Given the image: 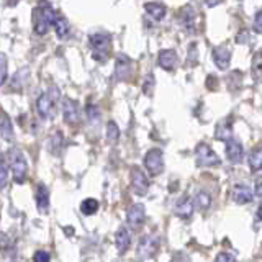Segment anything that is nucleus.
<instances>
[{
    "instance_id": "obj_27",
    "label": "nucleus",
    "mask_w": 262,
    "mask_h": 262,
    "mask_svg": "<svg viewBox=\"0 0 262 262\" xmlns=\"http://www.w3.org/2000/svg\"><path fill=\"white\" fill-rule=\"evenodd\" d=\"M98 210V202L95 199H85L84 202L80 203V211L84 213L85 216L95 215Z\"/></svg>"
},
{
    "instance_id": "obj_12",
    "label": "nucleus",
    "mask_w": 262,
    "mask_h": 262,
    "mask_svg": "<svg viewBox=\"0 0 262 262\" xmlns=\"http://www.w3.org/2000/svg\"><path fill=\"white\" fill-rule=\"evenodd\" d=\"M144 218H146V210L141 203H135L133 207H131L126 213V220L128 223L133 226V228H138L144 223Z\"/></svg>"
},
{
    "instance_id": "obj_17",
    "label": "nucleus",
    "mask_w": 262,
    "mask_h": 262,
    "mask_svg": "<svg viewBox=\"0 0 262 262\" xmlns=\"http://www.w3.org/2000/svg\"><path fill=\"white\" fill-rule=\"evenodd\" d=\"M158 62L164 71H172L177 64V54L174 49H162L158 56Z\"/></svg>"
},
{
    "instance_id": "obj_14",
    "label": "nucleus",
    "mask_w": 262,
    "mask_h": 262,
    "mask_svg": "<svg viewBox=\"0 0 262 262\" xmlns=\"http://www.w3.org/2000/svg\"><path fill=\"white\" fill-rule=\"evenodd\" d=\"M129 72H131V61L125 54H120L117 57V62H115V79L125 80L128 79Z\"/></svg>"
},
{
    "instance_id": "obj_6",
    "label": "nucleus",
    "mask_w": 262,
    "mask_h": 262,
    "mask_svg": "<svg viewBox=\"0 0 262 262\" xmlns=\"http://www.w3.org/2000/svg\"><path fill=\"white\" fill-rule=\"evenodd\" d=\"M62 117L64 121L68 125H77L80 120V113H79V105L76 100H72L69 97H64L62 100Z\"/></svg>"
},
{
    "instance_id": "obj_15",
    "label": "nucleus",
    "mask_w": 262,
    "mask_h": 262,
    "mask_svg": "<svg viewBox=\"0 0 262 262\" xmlns=\"http://www.w3.org/2000/svg\"><path fill=\"white\" fill-rule=\"evenodd\" d=\"M252 199H254V193H252V190L248 185L237 184V185L233 187V200H234V203L246 205V203L252 202Z\"/></svg>"
},
{
    "instance_id": "obj_29",
    "label": "nucleus",
    "mask_w": 262,
    "mask_h": 262,
    "mask_svg": "<svg viewBox=\"0 0 262 262\" xmlns=\"http://www.w3.org/2000/svg\"><path fill=\"white\" fill-rule=\"evenodd\" d=\"M7 182H8V167L5 159H2V164H0V187L5 188Z\"/></svg>"
},
{
    "instance_id": "obj_4",
    "label": "nucleus",
    "mask_w": 262,
    "mask_h": 262,
    "mask_svg": "<svg viewBox=\"0 0 262 262\" xmlns=\"http://www.w3.org/2000/svg\"><path fill=\"white\" fill-rule=\"evenodd\" d=\"M144 167L151 176H159L164 170V156L161 149H151L144 156Z\"/></svg>"
},
{
    "instance_id": "obj_18",
    "label": "nucleus",
    "mask_w": 262,
    "mask_h": 262,
    "mask_svg": "<svg viewBox=\"0 0 262 262\" xmlns=\"http://www.w3.org/2000/svg\"><path fill=\"white\" fill-rule=\"evenodd\" d=\"M129 243H131V236L128 229L125 226L118 228L117 234H115V248H117L118 254H125L129 248Z\"/></svg>"
},
{
    "instance_id": "obj_9",
    "label": "nucleus",
    "mask_w": 262,
    "mask_h": 262,
    "mask_svg": "<svg viewBox=\"0 0 262 262\" xmlns=\"http://www.w3.org/2000/svg\"><path fill=\"white\" fill-rule=\"evenodd\" d=\"M213 62H215L216 68L221 71L228 69L229 62H231V49L225 45L216 46L215 49H213Z\"/></svg>"
},
{
    "instance_id": "obj_22",
    "label": "nucleus",
    "mask_w": 262,
    "mask_h": 262,
    "mask_svg": "<svg viewBox=\"0 0 262 262\" xmlns=\"http://www.w3.org/2000/svg\"><path fill=\"white\" fill-rule=\"evenodd\" d=\"M56 30V36L59 38V39H64L66 36H68V33H69V21L66 16H62L61 13H57V18L54 21V27Z\"/></svg>"
},
{
    "instance_id": "obj_2",
    "label": "nucleus",
    "mask_w": 262,
    "mask_h": 262,
    "mask_svg": "<svg viewBox=\"0 0 262 262\" xmlns=\"http://www.w3.org/2000/svg\"><path fill=\"white\" fill-rule=\"evenodd\" d=\"M8 164H10L12 176L16 184H23L28 177V162L25 159V156L18 149H10L7 154Z\"/></svg>"
},
{
    "instance_id": "obj_40",
    "label": "nucleus",
    "mask_w": 262,
    "mask_h": 262,
    "mask_svg": "<svg viewBox=\"0 0 262 262\" xmlns=\"http://www.w3.org/2000/svg\"><path fill=\"white\" fill-rule=\"evenodd\" d=\"M218 4H221V0H205V5L207 7H216Z\"/></svg>"
},
{
    "instance_id": "obj_30",
    "label": "nucleus",
    "mask_w": 262,
    "mask_h": 262,
    "mask_svg": "<svg viewBox=\"0 0 262 262\" xmlns=\"http://www.w3.org/2000/svg\"><path fill=\"white\" fill-rule=\"evenodd\" d=\"M85 112H87V117H89V120L90 121H97L98 118H100V112H98V108H97V106L95 105H87V108H85Z\"/></svg>"
},
{
    "instance_id": "obj_20",
    "label": "nucleus",
    "mask_w": 262,
    "mask_h": 262,
    "mask_svg": "<svg viewBox=\"0 0 262 262\" xmlns=\"http://www.w3.org/2000/svg\"><path fill=\"white\" fill-rule=\"evenodd\" d=\"M144 12L149 15L154 21H161L164 16H166L167 8H166V5L161 4V2H147L144 5Z\"/></svg>"
},
{
    "instance_id": "obj_10",
    "label": "nucleus",
    "mask_w": 262,
    "mask_h": 262,
    "mask_svg": "<svg viewBox=\"0 0 262 262\" xmlns=\"http://www.w3.org/2000/svg\"><path fill=\"white\" fill-rule=\"evenodd\" d=\"M179 20H180V25L187 30V33H193L195 31V20H196L195 8L192 5H185L184 8H180Z\"/></svg>"
},
{
    "instance_id": "obj_24",
    "label": "nucleus",
    "mask_w": 262,
    "mask_h": 262,
    "mask_svg": "<svg viewBox=\"0 0 262 262\" xmlns=\"http://www.w3.org/2000/svg\"><path fill=\"white\" fill-rule=\"evenodd\" d=\"M193 203H195V208L200 210V211H205L211 207V196L207 193V192H196L195 196H193Z\"/></svg>"
},
{
    "instance_id": "obj_11",
    "label": "nucleus",
    "mask_w": 262,
    "mask_h": 262,
    "mask_svg": "<svg viewBox=\"0 0 262 262\" xmlns=\"http://www.w3.org/2000/svg\"><path fill=\"white\" fill-rule=\"evenodd\" d=\"M193 210H195V203L188 195L180 196V199L177 200V203H176V213L184 220L190 218L193 215Z\"/></svg>"
},
{
    "instance_id": "obj_13",
    "label": "nucleus",
    "mask_w": 262,
    "mask_h": 262,
    "mask_svg": "<svg viewBox=\"0 0 262 262\" xmlns=\"http://www.w3.org/2000/svg\"><path fill=\"white\" fill-rule=\"evenodd\" d=\"M243 144L237 139H229L226 143V158L231 164H239L243 161Z\"/></svg>"
},
{
    "instance_id": "obj_26",
    "label": "nucleus",
    "mask_w": 262,
    "mask_h": 262,
    "mask_svg": "<svg viewBox=\"0 0 262 262\" xmlns=\"http://www.w3.org/2000/svg\"><path fill=\"white\" fill-rule=\"evenodd\" d=\"M249 167L252 172H257L262 169V147H256L249 154Z\"/></svg>"
},
{
    "instance_id": "obj_19",
    "label": "nucleus",
    "mask_w": 262,
    "mask_h": 262,
    "mask_svg": "<svg viewBox=\"0 0 262 262\" xmlns=\"http://www.w3.org/2000/svg\"><path fill=\"white\" fill-rule=\"evenodd\" d=\"M35 199H36V208L41 213H46L49 208V190L45 184H38L36 185V193H35Z\"/></svg>"
},
{
    "instance_id": "obj_5",
    "label": "nucleus",
    "mask_w": 262,
    "mask_h": 262,
    "mask_svg": "<svg viewBox=\"0 0 262 262\" xmlns=\"http://www.w3.org/2000/svg\"><path fill=\"white\" fill-rule=\"evenodd\" d=\"M129 179H131V188H133V192L136 195L143 196L147 193V190H149V180H147L143 169L135 166L129 172Z\"/></svg>"
},
{
    "instance_id": "obj_7",
    "label": "nucleus",
    "mask_w": 262,
    "mask_h": 262,
    "mask_svg": "<svg viewBox=\"0 0 262 262\" xmlns=\"http://www.w3.org/2000/svg\"><path fill=\"white\" fill-rule=\"evenodd\" d=\"M54 98L49 94H41L36 100V112L43 120L54 117Z\"/></svg>"
},
{
    "instance_id": "obj_38",
    "label": "nucleus",
    "mask_w": 262,
    "mask_h": 262,
    "mask_svg": "<svg viewBox=\"0 0 262 262\" xmlns=\"http://www.w3.org/2000/svg\"><path fill=\"white\" fill-rule=\"evenodd\" d=\"M207 80H210V84H207V87H210V89H216V77H215V76H210Z\"/></svg>"
},
{
    "instance_id": "obj_35",
    "label": "nucleus",
    "mask_w": 262,
    "mask_h": 262,
    "mask_svg": "<svg viewBox=\"0 0 262 262\" xmlns=\"http://www.w3.org/2000/svg\"><path fill=\"white\" fill-rule=\"evenodd\" d=\"M0 64H2V85L7 82V57L5 54H2V57H0Z\"/></svg>"
},
{
    "instance_id": "obj_23",
    "label": "nucleus",
    "mask_w": 262,
    "mask_h": 262,
    "mask_svg": "<svg viewBox=\"0 0 262 262\" xmlns=\"http://www.w3.org/2000/svg\"><path fill=\"white\" fill-rule=\"evenodd\" d=\"M0 133H2L4 141H13V126L8 115L2 112V123H0Z\"/></svg>"
},
{
    "instance_id": "obj_21",
    "label": "nucleus",
    "mask_w": 262,
    "mask_h": 262,
    "mask_svg": "<svg viewBox=\"0 0 262 262\" xmlns=\"http://www.w3.org/2000/svg\"><path fill=\"white\" fill-rule=\"evenodd\" d=\"M215 138L218 141H223V143H228L229 139H233V128H231V121H221L218 123L216 126V131H215Z\"/></svg>"
},
{
    "instance_id": "obj_16",
    "label": "nucleus",
    "mask_w": 262,
    "mask_h": 262,
    "mask_svg": "<svg viewBox=\"0 0 262 262\" xmlns=\"http://www.w3.org/2000/svg\"><path fill=\"white\" fill-rule=\"evenodd\" d=\"M33 28H35V33L39 36L46 35L48 30L51 28V25H49L45 13L41 12L38 7L35 8V12H33Z\"/></svg>"
},
{
    "instance_id": "obj_31",
    "label": "nucleus",
    "mask_w": 262,
    "mask_h": 262,
    "mask_svg": "<svg viewBox=\"0 0 262 262\" xmlns=\"http://www.w3.org/2000/svg\"><path fill=\"white\" fill-rule=\"evenodd\" d=\"M152 87H154V76H152V74H149V76H146V79H144L143 92L146 95H151L152 94Z\"/></svg>"
},
{
    "instance_id": "obj_34",
    "label": "nucleus",
    "mask_w": 262,
    "mask_h": 262,
    "mask_svg": "<svg viewBox=\"0 0 262 262\" xmlns=\"http://www.w3.org/2000/svg\"><path fill=\"white\" fill-rule=\"evenodd\" d=\"M215 262H236V257L229 252H220L215 259Z\"/></svg>"
},
{
    "instance_id": "obj_3",
    "label": "nucleus",
    "mask_w": 262,
    "mask_h": 262,
    "mask_svg": "<svg viewBox=\"0 0 262 262\" xmlns=\"http://www.w3.org/2000/svg\"><path fill=\"white\" fill-rule=\"evenodd\" d=\"M195 158L200 167H213L220 164V158L216 156V152L205 143H200L195 147Z\"/></svg>"
},
{
    "instance_id": "obj_32",
    "label": "nucleus",
    "mask_w": 262,
    "mask_h": 262,
    "mask_svg": "<svg viewBox=\"0 0 262 262\" xmlns=\"http://www.w3.org/2000/svg\"><path fill=\"white\" fill-rule=\"evenodd\" d=\"M51 260V256L46 251H36L33 254V262H49Z\"/></svg>"
},
{
    "instance_id": "obj_28",
    "label": "nucleus",
    "mask_w": 262,
    "mask_h": 262,
    "mask_svg": "<svg viewBox=\"0 0 262 262\" xmlns=\"http://www.w3.org/2000/svg\"><path fill=\"white\" fill-rule=\"evenodd\" d=\"M118 138H120V128L117 126L115 121H108L106 123V141L110 144H115L118 141Z\"/></svg>"
},
{
    "instance_id": "obj_39",
    "label": "nucleus",
    "mask_w": 262,
    "mask_h": 262,
    "mask_svg": "<svg viewBox=\"0 0 262 262\" xmlns=\"http://www.w3.org/2000/svg\"><path fill=\"white\" fill-rule=\"evenodd\" d=\"M256 221L257 223H262V203L259 205V208L256 211Z\"/></svg>"
},
{
    "instance_id": "obj_1",
    "label": "nucleus",
    "mask_w": 262,
    "mask_h": 262,
    "mask_svg": "<svg viewBox=\"0 0 262 262\" xmlns=\"http://www.w3.org/2000/svg\"><path fill=\"white\" fill-rule=\"evenodd\" d=\"M89 46L92 49V57L98 62H105L108 59L110 48H112V39L108 33L98 31L89 36Z\"/></svg>"
},
{
    "instance_id": "obj_25",
    "label": "nucleus",
    "mask_w": 262,
    "mask_h": 262,
    "mask_svg": "<svg viewBox=\"0 0 262 262\" xmlns=\"http://www.w3.org/2000/svg\"><path fill=\"white\" fill-rule=\"evenodd\" d=\"M252 77L257 84L262 82V49H259L252 57Z\"/></svg>"
},
{
    "instance_id": "obj_37",
    "label": "nucleus",
    "mask_w": 262,
    "mask_h": 262,
    "mask_svg": "<svg viewBox=\"0 0 262 262\" xmlns=\"http://www.w3.org/2000/svg\"><path fill=\"white\" fill-rule=\"evenodd\" d=\"M193 51H196L195 45H192L190 48H188V61H190V64H196V53L193 54Z\"/></svg>"
},
{
    "instance_id": "obj_8",
    "label": "nucleus",
    "mask_w": 262,
    "mask_h": 262,
    "mask_svg": "<svg viewBox=\"0 0 262 262\" xmlns=\"http://www.w3.org/2000/svg\"><path fill=\"white\" fill-rule=\"evenodd\" d=\"M158 251V239L152 236H143L138 244V257L139 259H149Z\"/></svg>"
},
{
    "instance_id": "obj_36",
    "label": "nucleus",
    "mask_w": 262,
    "mask_h": 262,
    "mask_svg": "<svg viewBox=\"0 0 262 262\" xmlns=\"http://www.w3.org/2000/svg\"><path fill=\"white\" fill-rule=\"evenodd\" d=\"M254 193H256L259 199H262V177H257L256 182H254Z\"/></svg>"
},
{
    "instance_id": "obj_33",
    "label": "nucleus",
    "mask_w": 262,
    "mask_h": 262,
    "mask_svg": "<svg viewBox=\"0 0 262 262\" xmlns=\"http://www.w3.org/2000/svg\"><path fill=\"white\" fill-rule=\"evenodd\" d=\"M254 31L262 35V10H259L254 16Z\"/></svg>"
}]
</instances>
